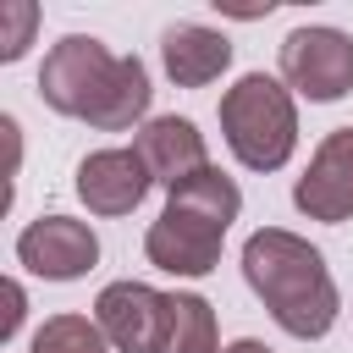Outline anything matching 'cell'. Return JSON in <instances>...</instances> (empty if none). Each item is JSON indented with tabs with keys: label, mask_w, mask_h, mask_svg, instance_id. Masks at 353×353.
Masks as SVG:
<instances>
[{
	"label": "cell",
	"mask_w": 353,
	"mask_h": 353,
	"mask_svg": "<svg viewBox=\"0 0 353 353\" xmlns=\"http://www.w3.org/2000/svg\"><path fill=\"white\" fill-rule=\"evenodd\" d=\"M33 22H39V6H28V0H17V6H6V33H0V61H22V50H28V39H33Z\"/></svg>",
	"instance_id": "cell-14"
},
{
	"label": "cell",
	"mask_w": 353,
	"mask_h": 353,
	"mask_svg": "<svg viewBox=\"0 0 353 353\" xmlns=\"http://www.w3.org/2000/svg\"><path fill=\"white\" fill-rule=\"evenodd\" d=\"M237 210H243V193L226 171H215V165L193 171L182 188L165 193L160 221L143 232L149 265L165 276H210L221 265V243H226V226L237 221Z\"/></svg>",
	"instance_id": "cell-2"
},
{
	"label": "cell",
	"mask_w": 353,
	"mask_h": 353,
	"mask_svg": "<svg viewBox=\"0 0 353 353\" xmlns=\"http://www.w3.org/2000/svg\"><path fill=\"white\" fill-rule=\"evenodd\" d=\"M33 353H105V331L88 314H50L33 331Z\"/></svg>",
	"instance_id": "cell-13"
},
{
	"label": "cell",
	"mask_w": 353,
	"mask_h": 353,
	"mask_svg": "<svg viewBox=\"0 0 353 353\" xmlns=\"http://www.w3.org/2000/svg\"><path fill=\"white\" fill-rule=\"evenodd\" d=\"M221 353H270V347H265L259 336H237V342H226Z\"/></svg>",
	"instance_id": "cell-16"
},
{
	"label": "cell",
	"mask_w": 353,
	"mask_h": 353,
	"mask_svg": "<svg viewBox=\"0 0 353 353\" xmlns=\"http://www.w3.org/2000/svg\"><path fill=\"white\" fill-rule=\"evenodd\" d=\"M165 314H171V292H154L149 281H110L94 298V320H99L105 342L121 353H160Z\"/></svg>",
	"instance_id": "cell-6"
},
{
	"label": "cell",
	"mask_w": 353,
	"mask_h": 353,
	"mask_svg": "<svg viewBox=\"0 0 353 353\" xmlns=\"http://www.w3.org/2000/svg\"><path fill=\"white\" fill-rule=\"evenodd\" d=\"M17 259L44 276V281H77L99 265V237L88 221H72V215H39L22 226L17 237Z\"/></svg>",
	"instance_id": "cell-7"
},
{
	"label": "cell",
	"mask_w": 353,
	"mask_h": 353,
	"mask_svg": "<svg viewBox=\"0 0 353 353\" xmlns=\"http://www.w3.org/2000/svg\"><path fill=\"white\" fill-rule=\"evenodd\" d=\"M221 132L226 149L248 171H281L298 149V105L281 77L248 72L221 94Z\"/></svg>",
	"instance_id": "cell-3"
},
{
	"label": "cell",
	"mask_w": 353,
	"mask_h": 353,
	"mask_svg": "<svg viewBox=\"0 0 353 353\" xmlns=\"http://www.w3.org/2000/svg\"><path fill=\"white\" fill-rule=\"evenodd\" d=\"M116 77H121V55H110L94 33H66L61 44H50L39 66V99L55 116H77L94 127L116 94Z\"/></svg>",
	"instance_id": "cell-4"
},
{
	"label": "cell",
	"mask_w": 353,
	"mask_h": 353,
	"mask_svg": "<svg viewBox=\"0 0 353 353\" xmlns=\"http://www.w3.org/2000/svg\"><path fill=\"white\" fill-rule=\"evenodd\" d=\"M243 281L270 309V320L298 342H314L336 325L342 298L325 270V254L287 226H259L243 243Z\"/></svg>",
	"instance_id": "cell-1"
},
{
	"label": "cell",
	"mask_w": 353,
	"mask_h": 353,
	"mask_svg": "<svg viewBox=\"0 0 353 353\" xmlns=\"http://www.w3.org/2000/svg\"><path fill=\"white\" fill-rule=\"evenodd\" d=\"M22 314H28V292H22L17 281H6V320H0V342H11V336H17Z\"/></svg>",
	"instance_id": "cell-15"
},
{
	"label": "cell",
	"mask_w": 353,
	"mask_h": 353,
	"mask_svg": "<svg viewBox=\"0 0 353 353\" xmlns=\"http://www.w3.org/2000/svg\"><path fill=\"white\" fill-rule=\"evenodd\" d=\"M281 83L314 105H331L353 88V39L342 28H292L281 39Z\"/></svg>",
	"instance_id": "cell-5"
},
{
	"label": "cell",
	"mask_w": 353,
	"mask_h": 353,
	"mask_svg": "<svg viewBox=\"0 0 353 353\" xmlns=\"http://www.w3.org/2000/svg\"><path fill=\"white\" fill-rule=\"evenodd\" d=\"M132 149H138V160L149 165V176L171 193V188H182L193 171H204L210 165V149H204V132L188 121V116H154V121H143L138 127V138H132Z\"/></svg>",
	"instance_id": "cell-10"
},
{
	"label": "cell",
	"mask_w": 353,
	"mask_h": 353,
	"mask_svg": "<svg viewBox=\"0 0 353 353\" xmlns=\"http://www.w3.org/2000/svg\"><path fill=\"white\" fill-rule=\"evenodd\" d=\"M160 61L176 88H204L232 66V39L204 22H171L160 33Z\"/></svg>",
	"instance_id": "cell-11"
},
{
	"label": "cell",
	"mask_w": 353,
	"mask_h": 353,
	"mask_svg": "<svg viewBox=\"0 0 353 353\" xmlns=\"http://www.w3.org/2000/svg\"><path fill=\"white\" fill-rule=\"evenodd\" d=\"M160 353H221V331H215V309L199 292H171V314H165V347Z\"/></svg>",
	"instance_id": "cell-12"
},
{
	"label": "cell",
	"mask_w": 353,
	"mask_h": 353,
	"mask_svg": "<svg viewBox=\"0 0 353 353\" xmlns=\"http://www.w3.org/2000/svg\"><path fill=\"white\" fill-rule=\"evenodd\" d=\"M292 204L309 221H353V127H336L314 143L309 171L292 182Z\"/></svg>",
	"instance_id": "cell-8"
},
{
	"label": "cell",
	"mask_w": 353,
	"mask_h": 353,
	"mask_svg": "<svg viewBox=\"0 0 353 353\" xmlns=\"http://www.w3.org/2000/svg\"><path fill=\"white\" fill-rule=\"evenodd\" d=\"M149 188L154 176L138 149H94L77 160V199L88 204V215H132Z\"/></svg>",
	"instance_id": "cell-9"
}]
</instances>
